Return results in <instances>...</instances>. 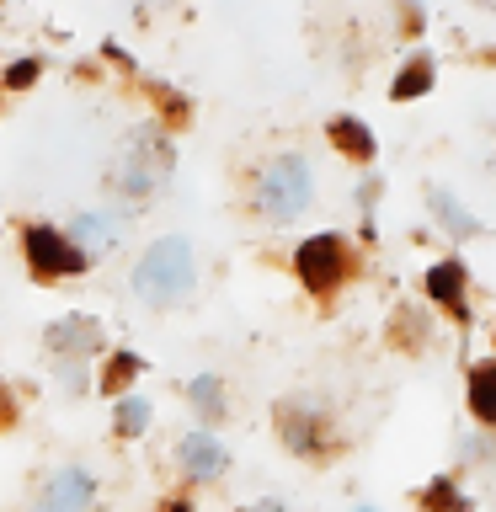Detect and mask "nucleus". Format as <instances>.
<instances>
[{"label": "nucleus", "mask_w": 496, "mask_h": 512, "mask_svg": "<svg viewBox=\"0 0 496 512\" xmlns=\"http://www.w3.org/2000/svg\"><path fill=\"white\" fill-rule=\"evenodd\" d=\"M134 294L144 304H171V299H187L192 294V246H187L182 235L155 240V246L139 256Z\"/></svg>", "instance_id": "obj_1"}, {"label": "nucleus", "mask_w": 496, "mask_h": 512, "mask_svg": "<svg viewBox=\"0 0 496 512\" xmlns=\"http://www.w3.org/2000/svg\"><path fill=\"white\" fill-rule=\"evenodd\" d=\"M166 176H171V139L160 134V128H139L118 155L112 192H123V198H150V192H160Z\"/></svg>", "instance_id": "obj_2"}, {"label": "nucleus", "mask_w": 496, "mask_h": 512, "mask_svg": "<svg viewBox=\"0 0 496 512\" xmlns=\"http://www.w3.org/2000/svg\"><path fill=\"white\" fill-rule=\"evenodd\" d=\"M310 198H315V176L299 155H278L262 171V182H256V214H262L267 224L299 219L304 208H310Z\"/></svg>", "instance_id": "obj_3"}, {"label": "nucleus", "mask_w": 496, "mask_h": 512, "mask_svg": "<svg viewBox=\"0 0 496 512\" xmlns=\"http://www.w3.org/2000/svg\"><path fill=\"white\" fill-rule=\"evenodd\" d=\"M294 272H299V283L310 288V294H331V288L352 272L347 240H342V235H310V240L294 251Z\"/></svg>", "instance_id": "obj_4"}, {"label": "nucleus", "mask_w": 496, "mask_h": 512, "mask_svg": "<svg viewBox=\"0 0 496 512\" xmlns=\"http://www.w3.org/2000/svg\"><path fill=\"white\" fill-rule=\"evenodd\" d=\"M22 251H27V267L38 272V278H75V272L91 267V256L80 251L75 240H64L59 230H48V224H27Z\"/></svg>", "instance_id": "obj_5"}, {"label": "nucleus", "mask_w": 496, "mask_h": 512, "mask_svg": "<svg viewBox=\"0 0 496 512\" xmlns=\"http://www.w3.org/2000/svg\"><path fill=\"white\" fill-rule=\"evenodd\" d=\"M278 438L294 448V454H304V459H320V454H331V448H336L331 422L315 406H304V400H283V406H278Z\"/></svg>", "instance_id": "obj_6"}, {"label": "nucleus", "mask_w": 496, "mask_h": 512, "mask_svg": "<svg viewBox=\"0 0 496 512\" xmlns=\"http://www.w3.org/2000/svg\"><path fill=\"white\" fill-rule=\"evenodd\" d=\"M91 496H96L91 475L80 470V464H64V470H54V475H48L38 512H86V507H91Z\"/></svg>", "instance_id": "obj_7"}, {"label": "nucleus", "mask_w": 496, "mask_h": 512, "mask_svg": "<svg viewBox=\"0 0 496 512\" xmlns=\"http://www.w3.org/2000/svg\"><path fill=\"white\" fill-rule=\"evenodd\" d=\"M176 459H182L187 480H219L230 470V448H224L214 432H187L182 448H176Z\"/></svg>", "instance_id": "obj_8"}, {"label": "nucleus", "mask_w": 496, "mask_h": 512, "mask_svg": "<svg viewBox=\"0 0 496 512\" xmlns=\"http://www.w3.org/2000/svg\"><path fill=\"white\" fill-rule=\"evenodd\" d=\"M43 342H48V352H59V358L70 363V358H86V352L102 342V326H96L91 315H64L43 331Z\"/></svg>", "instance_id": "obj_9"}, {"label": "nucleus", "mask_w": 496, "mask_h": 512, "mask_svg": "<svg viewBox=\"0 0 496 512\" xmlns=\"http://www.w3.org/2000/svg\"><path fill=\"white\" fill-rule=\"evenodd\" d=\"M422 288H427V299H438L443 310L459 320V326L470 320V304H464V267H459V262H438V267L427 272Z\"/></svg>", "instance_id": "obj_10"}, {"label": "nucleus", "mask_w": 496, "mask_h": 512, "mask_svg": "<svg viewBox=\"0 0 496 512\" xmlns=\"http://www.w3.org/2000/svg\"><path fill=\"white\" fill-rule=\"evenodd\" d=\"M464 395H470V411L486 427H496V363H470L464 374Z\"/></svg>", "instance_id": "obj_11"}, {"label": "nucleus", "mask_w": 496, "mask_h": 512, "mask_svg": "<svg viewBox=\"0 0 496 512\" xmlns=\"http://www.w3.org/2000/svg\"><path fill=\"white\" fill-rule=\"evenodd\" d=\"M331 144H336L347 160H358V166H368V160L379 155V139L368 134V123H358V118H336V123H331Z\"/></svg>", "instance_id": "obj_12"}, {"label": "nucleus", "mask_w": 496, "mask_h": 512, "mask_svg": "<svg viewBox=\"0 0 496 512\" xmlns=\"http://www.w3.org/2000/svg\"><path fill=\"white\" fill-rule=\"evenodd\" d=\"M427 208H432V214H438V224H443L448 235H475V219L464 214V203L454 198V192L432 187V192H427Z\"/></svg>", "instance_id": "obj_13"}, {"label": "nucleus", "mask_w": 496, "mask_h": 512, "mask_svg": "<svg viewBox=\"0 0 496 512\" xmlns=\"http://www.w3.org/2000/svg\"><path fill=\"white\" fill-rule=\"evenodd\" d=\"M187 400H192V411L203 416V422H219L224 416V384L214 379V374H198L187 384Z\"/></svg>", "instance_id": "obj_14"}, {"label": "nucleus", "mask_w": 496, "mask_h": 512, "mask_svg": "<svg viewBox=\"0 0 496 512\" xmlns=\"http://www.w3.org/2000/svg\"><path fill=\"white\" fill-rule=\"evenodd\" d=\"M427 91H432V59L422 54V59H411L406 70L395 75L390 96H395V102H416V96H427Z\"/></svg>", "instance_id": "obj_15"}, {"label": "nucleus", "mask_w": 496, "mask_h": 512, "mask_svg": "<svg viewBox=\"0 0 496 512\" xmlns=\"http://www.w3.org/2000/svg\"><path fill=\"white\" fill-rule=\"evenodd\" d=\"M112 427H118L123 438H139V432L150 427V400H144V395H118V416H112Z\"/></svg>", "instance_id": "obj_16"}, {"label": "nucleus", "mask_w": 496, "mask_h": 512, "mask_svg": "<svg viewBox=\"0 0 496 512\" xmlns=\"http://www.w3.org/2000/svg\"><path fill=\"white\" fill-rule=\"evenodd\" d=\"M422 512H470V502H464L459 486L443 475V480H432V486L422 491Z\"/></svg>", "instance_id": "obj_17"}, {"label": "nucleus", "mask_w": 496, "mask_h": 512, "mask_svg": "<svg viewBox=\"0 0 496 512\" xmlns=\"http://www.w3.org/2000/svg\"><path fill=\"white\" fill-rule=\"evenodd\" d=\"M134 379H139V358H134V352H112V358H107V368H102V390L123 395Z\"/></svg>", "instance_id": "obj_18"}, {"label": "nucleus", "mask_w": 496, "mask_h": 512, "mask_svg": "<svg viewBox=\"0 0 496 512\" xmlns=\"http://www.w3.org/2000/svg\"><path fill=\"white\" fill-rule=\"evenodd\" d=\"M75 240H80V251H86L91 262H96V251H102L107 240H112V230H107V224L96 219V214H80V219H75Z\"/></svg>", "instance_id": "obj_19"}, {"label": "nucleus", "mask_w": 496, "mask_h": 512, "mask_svg": "<svg viewBox=\"0 0 496 512\" xmlns=\"http://www.w3.org/2000/svg\"><path fill=\"white\" fill-rule=\"evenodd\" d=\"M155 107L171 118V128H182V123H187V102H182L176 91H160V86H155Z\"/></svg>", "instance_id": "obj_20"}, {"label": "nucleus", "mask_w": 496, "mask_h": 512, "mask_svg": "<svg viewBox=\"0 0 496 512\" xmlns=\"http://www.w3.org/2000/svg\"><path fill=\"white\" fill-rule=\"evenodd\" d=\"M32 80H38V59H16L11 70H6V86H11V91H27Z\"/></svg>", "instance_id": "obj_21"}, {"label": "nucleus", "mask_w": 496, "mask_h": 512, "mask_svg": "<svg viewBox=\"0 0 496 512\" xmlns=\"http://www.w3.org/2000/svg\"><path fill=\"white\" fill-rule=\"evenodd\" d=\"M16 422V400H11V390H6V379H0V432H6Z\"/></svg>", "instance_id": "obj_22"}, {"label": "nucleus", "mask_w": 496, "mask_h": 512, "mask_svg": "<svg viewBox=\"0 0 496 512\" xmlns=\"http://www.w3.org/2000/svg\"><path fill=\"white\" fill-rule=\"evenodd\" d=\"M160 512H192V502H182V496H171V502L160 507Z\"/></svg>", "instance_id": "obj_23"}, {"label": "nucleus", "mask_w": 496, "mask_h": 512, "mask_svg": "<svg viewBox=\"0 0 496 512\" xmlns=\"http://www.w3.org/2000/svg\"><path fill=\"white\" fill-rule=\"evenodd\" d=\"M251 512H288L283 502H262V507H251Z\"/></svg>", "instance_id": "obj_24"}, {"label": "nucleus", "mask_w": 496, "mask_h": 512, "mask_svg": "<svg viewBox=\"0 0 496 512\" xmlns=\"http://www.w3.org/2000/svg\"><path fill=\"white\" fill-rule=\"evenodd\" d=\"M150 6H171V0H150Z\"/></svg>", "instance_id": "obj_25"}, {"label": "nucleus", "mask_w": 496, "mask_h": 512, "mask_svg": "<svg viewBox=\"0 0 496 512\" xmlns=\"http://www.w3.org/2000/svg\"><path fill=\"white\" fill-rule=\"evenodd\" d=\"M480 6H496V0H480Z\"/></svg>", "instance_id": "obj_26"}, {"label": "nucleus", "mask_w": 496, "mask_h": 512, "mask_svg": "<svg viewBox=\"0 0 496 512\" xmlns=\"http://www.w3.org/2000/svg\"><path fill=\"white\" fill-rule=\"evenodd\" d=\"M363 512H368V507H363Z\"/></svg>", "instance_id": "obj_27"}]
</instances>
